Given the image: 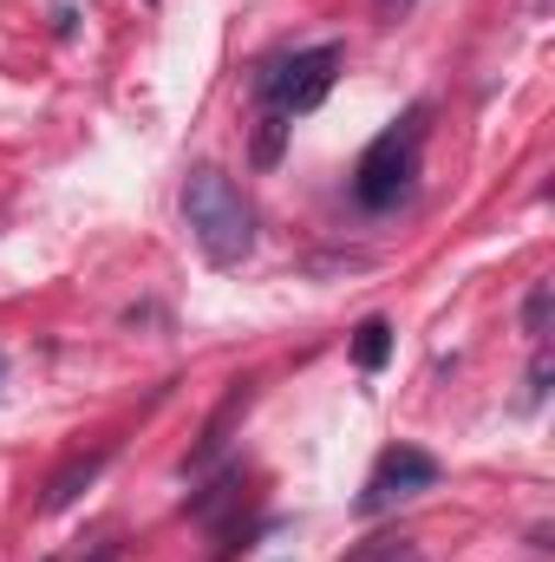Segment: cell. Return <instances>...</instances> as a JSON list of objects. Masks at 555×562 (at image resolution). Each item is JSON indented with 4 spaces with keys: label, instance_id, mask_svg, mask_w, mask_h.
<instances>
[{
    "label": "cell",
    "instance_id": "1",
    "mask_svg": "<svg viewBox=\"0 0 555 562\" xmlns=\"http://www.w3.org/2000/svg\"><path fill=\"white\" fill-rule=\"evenodd\" d=\"M183 223L209 269H242L256 256V210L216 164H196L183 177Z\"/></svg>",
    "mask_w": 555,
    "mask_h": 562
},
{
    "label": "cell",
    "instance_id": "2",
    "mask_svg": "<svg viewBox=\"0 0 555 562\" xmlns=\"http://www.w3.org/2000/svg\"><path fill=\"white\" fill-rule=\"evenodd\" d=\"M424 132H431V105H412L406 119H393L380 138L366 144V157L353 164V196H360V210L386 216V210H399V203L412 196L418 157H424Z\"/></svg>",
    "mask_w": 555,
    "mask_h": 562
},
{
    "label": "cell",
    "instance_id": "3",
    "mask_svg": "<svg viewBox=\"0 0 555 562\" xmlns=\"http://www.w3.org/2000/svg\"><path fill=\"white\" fill-rule=\"evenodd\" d=\"M340 66H347V53L327 40V46H307V53H287V59H275V66L256 79V92H262V105H269V112H281V119H301V112H314V105L333 92Z\"/></svg>",
    "mask_w": 555,
    "mask_h": 562
},
{
    "label": "cell",
    "instance_id": "4",
    "mask_svg": "<svg viewBox=\"0 0 555 562\" xmlns=\"http://www.w3.org/2000/svg\"><path fill=\"white\" fill-rule=\"evenodd\" d=\"M424 491H438V458L431 451H418V445H393L380 464H373V477H366V491H360V517H380V510H393V504H412Z\"/></svg>",
    "mask_w": 555,
    "mask_h": 562
},
{
    "label": "cell",
    "instance_id": "5",
    "mask_svg": "<svg viewBox=\"0 0 555 562\" xmlns=\"http://www.w3.org/2000/svg\"><path fill=\"white\" fill-rule=\"evenodd\" d=\"M99 471H105V451H92V458L66 464V471H59V477L46 484V510H66V504H72V497H79V491H86V484L99 477Z\"/></svg>",
    "mask_w": 555,
    "mask_h": 562
},
{
    "label": "cell",
    "instance_id": "6",
    "mask_svg": "<svg viewBox=\"0 0 555 562\" xmlns=\"http://www.w3.org/2000/svg\"><path fill=\"white\" fill-rule=\"evenodd\" d=\"M287 132H294V119H281L262 105V119H256V144H249V157H256V170H275L281 150H287Z\"/></svg>",
    "mask_w": 555,
    "mask_h": 562
},
{
    "label": "cell",
    "instance_id": "7",
    "mask_svg": "<svg viewBox=\"0 0 555 562\" xmlns=\"http://www.w3.org/2000/svg\"><path fill=\"white\" fill-rule=\"evenodd\" d=\"M249 393H256V380H236V386H229V400H223V413L209 419V431H203V445H196V458H216V451L229 445V425H236V413L249 406Z\"/></svg>",
    "mask_w": 555,
    "mask_h": 562
},
{
    "label": "cell",
    "instance_id": "8",
    "mask_svg": "<svg viewBox=\"0 0 555 562\" xmlns=\"http://www.w3.org/2000/svg\"><path fill=\"white\" fill-rule=\"evenodd\" d=\"M353 360H360V373H380L386 360H393V327L373 314V321H360V334H353Z\"/></svg>",
    "mask_w": 555,
    "mask_h": 562
},
{
    "label": "cell",
    "instance_id": "9",
    "mask_svg": "<svg viewBox=\"0 0 555 562\" xmlns=\"http://www.w3.org/2000/svg\"><path fill=\"white\" fill-rule=\"evenodd\" d=\"M550 307H555V288H550V281H536V288H530V301H523V334H530L536 347L550 340Z\"/></svg>",
    "mask_w": 555,
    "mask_h": 562
},
{
    "label": "cell",
    "instance_id": "10",
    "mask_svg": "<svg viewBox=\"0 0 555 562\" xmlns=\"http://www.w3.org/2000/svg\"><path fill=\"white\" fill-rule=\"evenodd\" d=\"M340 562H418V557L406 537H380V543H366V550H353V557H340Z\"/></svg>",
    "mask_w": 555,
    "mask_h": 562
},
{
    "label": "cell",
    "instance_id": "11",
    "mask_svg": "<svg viewBox=\"0 0 555 562\" xmlns=\"http://www.w3.org/2000/svg\"><path fill=\"white\" fill-rule=\"evenodd\" d=\"M380 7H386V13H406V7H412V0H380Z\"/></svg>",
    "mask_w": 555,
    "mask_h": 562
},
{
    "label": "cell",
    "instance_id": "12",
    "mask_svg": "<svg viewBox=\"0 0 555 562\" xmlns=\"http://www.w3.org/2000/svg\"><path fill=\"white\" fill-rule=\"evenodd\" d=\"M0 380H7V353H0Z\"/></svg>",
    "mask_w": 555,
    "mask_h": 562
}]
</instances>
